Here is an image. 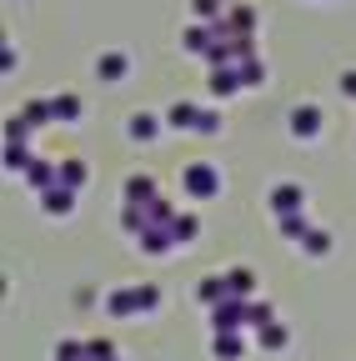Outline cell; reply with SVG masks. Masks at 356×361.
Here are the masks:
<instances>
[{"mask_svg": "<svg viewBox=\"0 0 356 361\" xmlns=\"http://www.w3.org/2000/svg\"><path fill=\"white\" fill-rule=\"evenodd\" d=\"M196 121H201V106H196V101H176V106L166 111V126H171V130H196Z\"/></svg>", "mask_w": 356, "mask_h": 361, "instance_id": "14", "label": "cell"}, {"mask_svg": "<svg viewBox=\"0 0 356 361\" xmlns=\"http://www.w3.org/2000/svg\"><path fill=\"white\" fill-rule=\"evenodd\" d=\"M191 135H221V111L216 106H201V121H196Z\"/></svg>", "mask_w": 356, "mask_h": 361, "instance_id": "29", "label": "cell"}, {"mask_svg": "<svg viewBox=\"0 0 356 361\" xmlns=\"http://www.w3.org/2000/svg\"><path fill=\"white\" fill-rule=\"evenodd\" d=\"M106 316H116V322H121V316H141L136 311V286H116V291H106Z\"/></svg>", "mask_w": 356, "mask_h": 361, "instance_id": "12", "label": "cell"}, {"mask_svg": "<svg viewBox=\"0 0 356 361\" xmlns=\"http://www.w3.org/2000/svg\"><path fill=\"white\" fill-rule=\"evenodd\" d=\"M266 206H271L276 216H286V211H301V206H306V191L296 186V180H276V186L266 191Z\"/></svg>", "mask_w": 356, "mask_h": 361, "instance_id": "6", "label": "cell"}, {"mask_svg": "<svg viewBox=\"0 0 356 361\" xmlns=\"http://www.w3.org/2000/svg\"><path fill=\"white\" fill-rule=\"evenodd\" d=\"M271 322H276V311L266 306V301H256V296H251V301H246V331L256 336L261 326H271Z\"/></svg>", "mask_w": 356, "mask_h": 361, "instance_id": "23", "label": "cell"}, {"mask_svg": "<svg viewBox=\"0 0 356 361\" xmlns=\"http://www.w3.org/2000/svg\"><path fill=\"white\" fill-rule=\"evenodd\" d=\"M75 196H80V191H70V186H61V180H56L51 191H40V211L61 221V216H70V211H75Z\"/></svg>", "mask_w": 356, "mask_h": 361, "instance_id": "10", "label": "cell"}, {"mask_svg": "<svg viewBox=\"0 0 356 361\" xmlns=\"http://www.w3.org/2000/svg\"><path fill=\"white\" fill-rule=\"evenodd\" d=\"M341 96H346V101H356V71H346V75H341Z\"/></svg>", "mask_w": 356, "mask_h": 361, "instance_id": "32", "label": "cell"}, {"mask_svg": "<svg viewBox=\"0 0 356 361\" xmlns=\"http://www.w3.org/2000/svg\"><path fill=\"white\" fill-rule=\"evenodd\" d=\"M156 196H161V186H156V176H146V171H136V176L121 186V201H125V206H151Z\"/></svg>", "mask_w": 356, "mask_h": 361, "instance_id": "8", "label": "cell"}, {"mask_svg": "<svg viewBox=\"0 0 356 361\" xmlns=\"http://www.w3.org/2000/svg\"><path fill=\"white\" fill-rule=\"evenodd\" d=\"M276 231L286 241H306L311 236V221H306V211H286V216H276Z\"/></svg>", "mask_w": 356, "mask_h": 361, "instance_id": "15", "label": "cell"}, {"mask_svg": "<svg viewBox=\"0 0 356 361\" xmlns=\"http://www.w3.org/2000/svg\"><path fill=\"white\" fill-rule=\"evenodd\" d=\"M171 231H176V241H181V246H191V241L201 236V221H196V216H186V211H176Z\"/></svg>", "mask_w": 356, "mask_h": 361, "instance_id": "25", "label": "cell"}, {"mask_svg": "<svg viewBox=\"0 0 356 361\" xmlns=\"http://www.w3.org/2000/svg\"><path fill=\"white\" fill-rule=\"evenodd\" d=\"M56 361H85V341L61 336V341H56Z\"/></svg>", "mask_w": 356, "mask_h": 361, "instance_id": "30", "label": "cell"}, {"mask_svg": "<svg viewBox=\"0 0 356 361\" xmlns=\"http://www.w3.org/2000/svg\"><path fill=\"white\" fill-rule=\"evenodd\" d=\"M161 130H166V121H161L156 111H136V116L125 121V135H130L136 146H156V141H161Z\"/></svg>", "mask_w": 356, "mask_h": 361, "instance_id": "3", "label": "cell"}, {"mask_svg": "<svg viewBox=\"0 0 356 361\" xmlns=\"http://www.w3.org/2000/svg\"><path fill=\"white\" fill-rule=\"evenodd\" d=\"M136 241H141V251H146V256H171L176 246H181L171 226H151V231H146V236H136Z\"/></svg>", "mask_w": 356, "mask_h": 361, "instance_id": "11", "label": "cell"}, {"mask_svg": "<svg viewBox=\"0 0 356 361\" xmlns=\"http://www.w3.org/2000/svg\"><path fill=\"white\" fill-rule=\"evenodd\" d=\"M51 101H56V121H66V126H75L85 116V101L70 96V90H61V96H51Z\"/></svg>", "mask_w": 356, "mask_h": 361, "instance_id": "21", "label": "cell"}, {"mask_svg": "<svg viewBox=\"0 0 356 361\" xmlns=\"http://www.w3.org/2000/svg\"><path fill=\"white\" fill-rule=\"evenodd\" d=\"M181 191H186L191 201H216V196H221V171H216L211 161H191V166L181 171Z\"/></svg>", "mask_w": 356, "mask_h": 361, "instance_id": "1", "label": "cell"}, {"mask_svg": "<svg viewBox=\"0 0 356 361\" xmlns=\"http://www.w3.org/2000/svg\"><path fill=\"white\" fill-rule=\"evenodd\" d=\"M246 336H251V331H211V356H216V361H241L246 346H251Z\"/></svg>", "mask_w": 356, "mask_h": 361, "instance_id": "7", "label": "cell"}, {"mask_svg": "<svg viewBox=\"0 0 356 361\" xmlns=\"http://www.w3.org/2000/svg\"><path fill=\"white\" fill-rule=\"evenodd\" d=\"M85 361H121L106 336H85Z\"/></svg>", "mask_w": 356, "mask_h": 361, "instance_id": "28", "label": "cell"}, {"mask_svg": "<svg viewBox=\"0 0 356 361\" xmlns=\"http://www.w3.org/2000/svg\"><path fill=\"white\" fill-rule=\"evenodd\" d=\"M161 301H166V296H161V286H136V311H141V316H156V311H161Z\"/></svg>", "mask_w": 356, "mask_h": 361, "instance_id": "27", "label": "cell"}, {"mask_svg": "<svg viewBox=\"0 0 356 361\" xmlns=\"http://www.w3.org/2000/svg\"><path fill=\"white\" fill-rule=\"evenodd\" d=\"M20 116L30 121V130H40V126H51V121H56V101H40V96H35V101L20 106Z\"/></svg>", "mask_w": 356, "mask_h": 361, "instance_id": "19", "label": "cell"}, {"mask_svg": "<svg viewBox=\"0 0 356 361\" xmlns=\"http://www.w3.org/2000/svg\"><path fill=\"white\" fill-rule=\"evenodd\" d=\"M226 281H231V296H241V301L256 296V271H251V266H231V271H226Z\"/></svg>", "mask_w": 356, "mask_h": 361, "instance_id": "18", "label": "cell"}, {"mask_svg": "<svg viewBox=\"0 0 356 361\" xmlns=\"http://www.w3.org/2000/svg\"><path fill=\"white\" fill-rule=\"evenodd\" d=\"M191 11H196V20H211V16H221V0H191Z\"/></svg>", "mask_w": 356, "mask_h": 361, "instance_id": "31", "label": "cell"}, {"mask_svg": "<svg viewBox=\"0 0 356 361\" xmlns=\"http://www.w3.org/2000/svg\"><path fill=\"white\" fill-rule=\"evenodd\" d=\"M56 180H61V161H46V156H35V161L25 166V186H30L35 196H40V191H51Z\"/></svg>", "mask_w": 356, "mask_h": 361, "instance_id": "9", "label": "cell"}, {"mask_svg": "<svg viewBox=\"0 0 356 361\" xmlns=\"http://www.w3.org/2000/svg\"><path fill=\"white\" fill-rule=\"evenodd\" d=\"M331 246H336V241H331V231H321V226H311V236L301 241V251H306V256H317V261L331 256Z\"/></svg>", "mask_w": 356, "mask_h": 361, "instance_id": "24", "label": "cell"}, {"mask_svg": "<svg viewBox=\"0 0 356 361\" xmlns=\"http://www.w3.org/2000/svg\"><path fill=\"white\" fill-rule=\"evenodd\" d=\"M236 71H241V85H251V90H256V85H266V66H261L256 56L236 61Z\"/></svg>", "mask_w": 356, "mask_h": 361, "instance_id": "26", "label": "cell"}, {"mask_svg": "<svg viewBox=\"0 0 356 361\" xmlns=\"http://www.w3.org/2000/svg\"><path fill=\"white\" fill-rule=\"evenodd\" d=\"M85 180H91V166H85V161H75V156H66V161H61V186L85 191Z\"/></svg>", "mask_w": 356, "mask_h": 361, "instance_id": "17", "label": "cell"}, {"mask_svg": "<svg viewBox=\"0 0 356 361\" xmlns=\"http://www.w3.org/2000/svg\"><path fill=\"white\" fill-rule=\"evenodd\" d=\"M321 130H326L321 106H296V111H291V135H296V141H317Z\"/></svg>", "mask_w": 356, "mask_h": 361, "instance_id": "4", "label": "cell"}, {"mask_svg": "<svg viewBox=\"0 0 356 361\" xmlns=\"http://www.w3.org/2000/svg\"><path fill=\"white\" fill-rule=\"evenodd\" d=\"M30 161H35V156H30V141H6V171H11V176H25Z\"/></svg>", "mask_w": 356, "mask_h": 361, "instance_id": "22", "label": "cell"}, {"mask_svg": "<svg viewBox=\"0 0 356 361\" xmlns=\"http://www.w3.org/2000/svg\"><path fill=\"white\" fill-rule=\"evenodd\" d=\"M191 296H196V306H201V311L221 306V301L231 296V281H226V271H221V276H201V281L191 286Z\"/></svg>", "mask_w": 356, "mask_h": 361, "instance_id": "5", "label": "cell"}, {"mask_svg": "<svg viewBox=\"0 0 356 361\" xmlns=\"http://www.w3.org/2000/svg\"><path fill=\"white\" fill-rule=\"evenodd\" d=\"M256 346L276 356V351H286V346H291V331H286L281 322H271V326H261V331H256Z\"/></svg>", "mask_w": 356, "mask_h": 361, "instance_id": "16", "label": "cell"}, {"mask_svg": "<svg viewBox=\"0 0 356 361\" xmlns=\"http://www.w3.org/2000/svg\"><path fill=\"white\" fill-rule=\"evenodd\" d=\"M206 322H211V331H246V301L241 296H226L221 306L206 311Z\"/></svg>", "mask_w": 356, "mask_h": 361, "instance_id": "2", "label": "cell"}, {"mask_svg": "<svg viewBox=\"0 0 356 361\" xmlns=\"http://www.w3.org/2000/svg\"><path fill=\"white\" fill-rule=\"evenodd\" d=\"M96 75H101V80H125V75H130V56H125V51H106V56L96 61Z\"/></svg>", "mask_w": 356, "mask_h": 361, "instance_id": "13", "label": "cell"}, {"mask_svg": "<svg viewBox=\"0 0 356 361\" xmlns=\"http://www.w3.org/2000/svg\"><path fill=\"white\" fill-rule=\"evenodd\" d=\"M236 90H241V71H236V66L211 71V96H236Z\"/></svg>", "mask_w": 356, "mask_h": 361, "instance_id": "20", "label": "cell"}]
</instances>
